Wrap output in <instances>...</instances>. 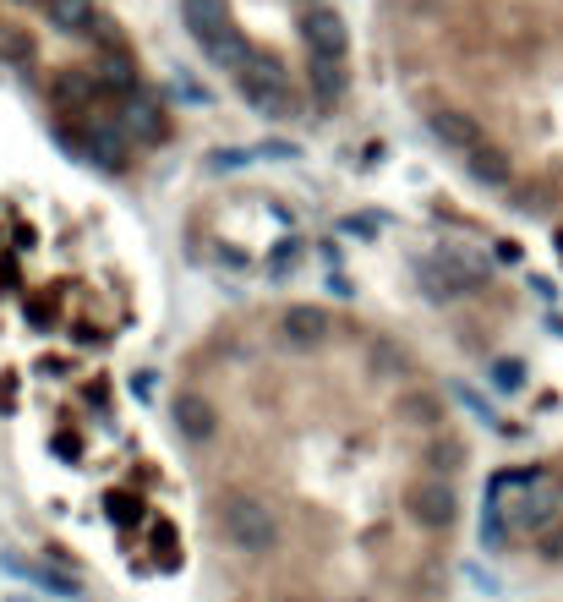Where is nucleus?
<instances>
[{
  "label": "nucleus",
  "mask_w": 563,
  "mask_h": 602,
  "mask_svg": "<svg viewBox=\"0 0 563 602\" xmlns=\"http://www.w3.org/2000/svg\"><path fill=\"white\" fill-rule=\"evenodd\" d=\"M301 39H307V55H318V61H345V50H350L345 17L328 11V6H312L307 17H301Z\"/></svg>",
  "instance_id": "obj_8"
},
{
  "label": "nucleus",
  "mask_w": 563,
  "mask_h": 602,
  "mask_svg": "<svg viewBox=\"0 0 563 602\" xmlns=\"http://www.w3.org/2000/svg\"><path fill=\"white\" fill-rule=\"evenodd\" d=\"M252 159H257V148H214V154H208V170H214V176L219 170H246Z\"/></svg>",
  "instance_id": "obj_19"
},
{
  "label": "nucleus",
  "mask_w": 563,
  "mask_h": 602,
  "mask_svg": "<svg viewBox=\"0 0 563 602\" xmlns=\"http://www.w3.org/2000/svg\"><path fill=\"white\" fill-rule=\"evenodd\" d=\"M427 132H432V143H443L454 159H471L476 148H487V132H482V121L476 115H465V110H432L427 115Z\"/></svg>",
  "instance_id": "obj_7"
},
{
  "label": "nucleus",
  "mask_w": 563,
  "mask_h": 602,
  "mask_svg": "<svg viewBox=\"0 0 563 602\" xmlns=\"http://www.w3.org/2000/svg\"><path fill=\"white\" fill-rule=\"evenodd\" d=\"M307 83H312V99L323 104H339L345 99V88H350V72H345V61H318V55H312L307 61Z\"/></svg>",
  "instance_id": "obj_14"
},
{
  "label": "nucleus",
  "mask_w": 563,
  "mask_h": 602,
  "mask_svg": "<svg viewBox=\"0 0 563 602\" xmlns=\"http://www.w3.org/2000/svg\"><path fill=\"white\" fill-rule=\"evenodd\" d=\"M465 170H471V181H482V187H509L514 181V165L503 159V148H476L471 159H465Z\"/></svg>",
  "instance_id": "obj_15"
},
{
  "label": "nucleus",
  "mask_w": 563,
  "mask_h": 602,
  "mask_svg": "<svg viewBox=\"0 0 563 602\" xmlns=\"http://www.w3.org/2000/svg\"><path fill=\"white\" fill-rule=\"evenodd\" d=\"M219 531H225V542L246 559H268V553H279V542H285V531H279V515L268 509V499H257V493H225V504H219Z\"/></svg>",
  "instance_id": "obj_2"
},
{
  "label": "nucleus",
  "mask_w": 563,
  "mask_h": 602,
  "mask_svg": "<svg viewBox=\"0 0 563 602\" xmlns=\"http://www.w3.org/2000/svg\"><path fill=\"white\" fill-rule=\"evenodd\" d=\"M487 509L503 520L509 542L542 537L547 526H558V520H563V477H558V471H542V466L498 471V477L487 482Z\"/></svg>",
  "instance_id": "obj_1"
},
{
  "label": "nucleus",
  "mask_w": 563,
  "mask_h": 602,
  "mask_svg": "<svg viewBox=\"0 0 563 602\" xmlns=\"http://www.w3.org/2000/svg\"><path fill=\"white\" fill-rule=\"evenodd\" d=\"M181 28L192 33V44H197V50H208V44H214L219 33L230 28L225 0H181Z\"/></svg>",
  "instance_id": "obj_12"
},
{
  "label": "nucleus",
  "mask_w": 563,
  "mask_h": 602,
  "mask_svg": "<svg viewBox=\"0 0 563 602\" xmlns=\"http://www.w3.org/2000/svg\"><path fill=\"white\" fill-rule=\"evenodd\" d=\"M454 509H460V499H454V488L438 477V471H432V477H416L405 488V515L416 520L421 531H449Z\"/></svg>",
  "instance_id": "obj_4"
},
{
  "label": "nucleus",
  "mask_w": 563,
  "mask_h": 602,
  "mask_svg": "<svg viewBox=\"0 0 563 602\" xmlns=\"http://www.w3.org/2000/svg\"><path fill=\"white\" fill-rule=\"evenodd\" d=\"M236 88H241V99L252 104L257 115H268V121H290V115H296V94H290V83L279 77L274 61H263L257 72L236 77Z\"/></svg>",
  "instance_id": "obj_5"
},
{
  "label": "nucleus",
  "mask_w": 563,
  "mask_h": 602,
  "mask_svg": "<svg viewBox=\"0 0 563 602\" xmlns=\"http://www.w3.org/2000/svg\"><path fill=\"white\" fill-rule=\"evenodd\" d=\"M175 427H181V438H192V444H208V438L219 433V405L208 395H197V389H181L170 405Z\"/></svg>",
  "instance_id": "obj_10"
},
{
  "label": "nucleus",
  "mask_w": 563,
  "mask_h": 602,
  "mask_svg": "<svg viewBox=\"0 0 563 602\" xmlns=\"http://www.w3.org/2000/svg\"><path fill=\"white\" fill-rule=\"evenodd\" d=\"M175 94H181L186 104H208V88H203V83H192V77H186V72L175 77Z\"/></svg>",
  "instance_id": "obj_23"
},
{
  "label": "nucleus",
  "mask_w": 563,
  "mask_h": 602,
  "mask_svg": "<svg viewBox=\"0 0 563 602\" xmlns=\"http://www.w3.org/2000/svg\"><path fill=\"white\" fill-rule=\"evenodd\" d=\"M301 247H307V241H285V247L268 258V280H290V274L301 269Z\"/></svg>",
  "instance_id": "obj_18"
},
{
  "label": "nucleus",
  "mask_w": 563,
  "mask_h": 602,
  "mask_svg": "<svg viewBox=\"0 0 563 602\" xmlns=\"http://www.w3.org/2000/svg\"><path fill=\"white\" fill-rule=\"evenodd\" d=\"M487 378H492L498 395H520V389H525V362H520V356H492Z\"/></svg>",
  "instance_id": "obj_17"
},
{
  "label": "nucleus",
  "mask_w": 563,
  "mask_h": 602,
  "mask_svg": "<svg viewBox=\"0 0 563 602\" xmlns=\"http://www.w3.org/2000/svg\"><path fill=\"white\" fill-rule=\"evenodd\" d=\"M44 17H50L61 33H72V39H104V50L121 44L110 28H104V17L88 6V0H44Z\"/></svg>",
  "instance_id": "obj_9"
},
{
  "label": "nucleus",
  "mask_w": 563,
  "mask_h": 602,
  "mask_svg": "<svg viewBox=\"0 0 563 602\" xmlns=\"http://www.w3.org/2000/svg\"><path fill=\"white\" fill-rule=\"evenodd\" d=\"M61 148L72 159H82V165H99L104 176H121L126 165H132V143H126V132L110 121V115H66L61 121Z\"/></svg>",
  "instance_id": "obj_3"
},
{
  "label": "nucleus",
  "mask_w": 563,
  "mask_h": 602,
  "mask_svg": "<svg viewBox=\"0 0 563 602\" xmlns=\"http://www.w3.org/2000/svg\"><path fill=\"white\" fill-rule=\"evenodd\" d=\"M203 55H208V61H214V66H225L230 77H246V72H257V66H263V55H257V44L246 39V33L236 28V22H230V28L219 33V39L208 44Z\"/></svg>",
  "instance_id": "obj_11"
},
{
  "label": "nucleus",
  "mask_w": 563,
  "mask_h": 602,
  "mask_svg": "<svg viewBox=\"0 0 563 602\" xmlns=\"http://www.w3.org/2000/svg\"><path fill=\"white\" fill-rule=\"evenodd\" d=\"M257 159H285V165H290V159H301V148H296V143H279V137H274V143L257 148Z\"/></svg>",
  "instance_id": "obj_24"
},
{
  "label": "nucleus",
  "mask_w": 563,
  "mask_h": 602,
  "mask_svg": "<svg viewBox=\"0 0 563 602\" xmlns=\"http://www.w3.org/2000/svg\"><path fill=\"white\" fill-rule=\"evenodd\" d=\"M11 602H33V597H11Z\"/></svg>",
  "instance_id": "obj_25"
},
{
  "label": "nucleus",
  "mask_w": 563,
  "mask_h": 602,
  "mask_svg": "<svg viewBox=\"0 0 563 602\" xmlns=\"http://www.w3.org/2000/svg\"><path fill=\"white\" fill-rule=\"evenodd\" d=\"M115 126H121L126 143H137V148H159L164 137H170V115H164L143 88L126 94V99H115Z\"/></svg>",
  "instance_id": "obj_6"
},
{
  "label": "nucleus",
  "mask_w": 563,
  "mask_h": 602,
  "mask_svg": "<svg viewBox=\"0 0 563 602\" xmlns=\"http://www.w3.org/2000/svg\"><path fill=\"white\" fill-rule=\"evenodd\" d=\"M0 61H17V66H28V61H33V44L22 39V33H6V39H0Z\"/></svg>",
  "instance_id": "obj_21"
},
{
  "label": "nucleus",
  "mask_w": 563,
  "mask_h": 602,
  "mask_svg": "<svg viewBox=\"0 0 563 602\" xmlns=\"http://www.w3.org/2000/svg\"><path fill=\"white\" fill-rule=\"evenodd\" d=\"M400 422L432 433V427H443V400L427 395V389H410V395H400Z\"/></svg>",
  "instance_id": "obj_16"
},
{
  "label": "nucleus",
  "mask_w": 563,
  "mask_h": 602,
  "mask_svg": "<svg viewBox=\"0 0 563 602\" xmlns=\"http://www.w3.org/2000/svg\"><path fill=\"white\" fill-rule=\"evenodd\" d=\"M536 548H542V559L563 564V520H558V526H547L542 537H536Z\"/></svg>",
  "instance_id": "obj_22"
},
{
  "label": "nucleus",
  "mask_w": 563,
  "mask_h": 602,
  "mask_svg": "<svg viewBox=\"0 0 563 602\" xmlns=\"http://www.w3.org/2000/svg\"><path fill=\"white\" fill-rule=\"evenodd\" d=\"M279 334H285L290 345H318L328 334V312L312 307V301H296V307L279 312Z\"/></svg>",
  "instance_id": "obj_13"
},
{
  "label": "nucleus",
  "mask_w": 563,
  "mask_h": 602,
  "mask_svg": "<svg viewBox=\"0 0 563 602\" xmlns=\"http://www.w3.org/2000/svg\"><path fill=\"white\" fill-rule=\"evenodd\" d=\"M378 230H383L378 214H345V219H339V236H356V241H372Z\"/></svg>",
  "instance_id": "obj_20"
}]
</instances>
